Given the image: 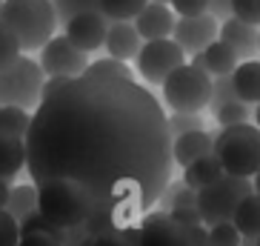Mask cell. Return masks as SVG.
Segmentation results:
<instances>
[{"mask_svg": "<svg viewBox=\"0 0 260 246\" xmlns=\"http://www.w3.org/2000/svg\"><path fill=\"white\" fill-rule=\"evenodd\" d=\"M23 140L35 186L63 177L89 192V235L138 226L172 180L166 115L135 77H72L40 100Z\"/></svg>", "mask_w": 260, "mask_h": 246, "instance_id": "1", "label": "cell"}, {"mask_svg": "<svg viewBox=\"0 0 260 246\" xmlns=\"http://www.w3.org/2000/svg\"><path fill=\"white\" fill-rule=\"evenodd\" d=\"M0 23L17 38L23 52H40L60 26L52 0H3Z\"/></svg>", "mask_w": 260, "mask_h": 246, "instance_id": "2", "label": "cell"}, {"mask_svg": "<svg viewBox=\"0 0 260 246\" xmlns=\"http://www.w3.org/2000/svg\"><path fill=\"white\" fill-rule=\"evenodd\" d=\"M38 209L57 226H80L94 212V203L80 183L75 180H46L38 183Z\"/></svg>", "mask_w": 260, "mask_h": 246, "instance_id": "3", "label": "cell"}, {"mask_svg": "<svg viewBox=\"0 0 260 246\" xmlns=\"http://www.w3.org/2000/svg\"><path fill=\"white\" fill-rule=\"evenodd\" d=\"M214 155L226 175L254 177L260 169V129L252 123L223 126L214 138Z\"/></svg>", "mask_w": 260, "mask_h": 246, "instance_id": "4", "label": "cell"}, {"mask_svg": "<svg viewBox=\"0 0 260 246\" xmlns=\"http://www.w3.org/2000/svg\"><path fill=\"white\" fill-rule=\"evenodd\" d=\"M163 100L172 112H200L212 100V75L194 63L177 66L163 80Z\"/></svg>", "mask_w": 260, "mask_h": 246, "instance_id": "5", "label": "cell"}, {"mask_svg": "<svg viewBox=\"0 0 260 246\" xmlns=\"http://www.w3.org/2000/svg\"><path fill=\"white\" fill-rule=\"evenodd\" d=\"M43 80H46V75L40 69V63L20 54L17 60L0 69V106L38 109Z\"/></svg>", "mask_w": 260, "mask_h": 246, "instance_id": "6", "label": "cell"}, {"mask_svg": "<svg viewBox=\"0 0 260 246\" xmlns=\"http://www.w3.org/2000/svg\"><path fill=\"white\" fill-rule=\"evenodd\" d=\"M249 192H254V186L249 177H237V175H223L214 183L198 189V212L200 221L212 226L220 221H232L235 218L237 203L246 198Z\"/></svg>", "mask_w": 260, "mask_h": 246, "instance_id": "7", "label": "cell"}, {"mask_svg": "<svg viewBox=\"0 0 260 246\" xmlns=\"http://www.w3.org/2000/svg\"><path fill=\"white\" fill-rule=\"evenodd\" d=\"M135 63H138V75L143 77L146 83L163 86V80H166L177 66L186 63V52L177 46L172 38L146 40L143 46H140L138 57H135Z\"/></svg>", "mask_w": 260, "mask_h": 246, "instance_id": "8", "label": "cell"}, {"mask_svg": "<svg viewBox=\"0 0 260 246\" xmlns=\"http://www.w3.org/2000/svg\"><path fill=\"white\" fill-rule=\"evenodd\" d=\"M38 63H40V69H43L46 77H52V75L77 77V75L86 72L89 57H86V52H80L66 35H54L46 46L40 49V60Z\"/></svg>", "mask_w": 260, "mask_h": 246, "instance_id": "9", "label": "cell"}, {"mask_svg": "<svg viewBox=\"0 0 260 246\" xmlns=\"http://www.w3.org/2000/svg\"><path fill=\"white\" fill-rule=\"evenodd\" d=\"M140 246H191L189 226L169 215V212H149L138 223Z\"/></svg>", "mask_w": 260, "mask_h": 246, "instance_id": "10", "label": "cell"}, {"mask_svg": "<svg viewBox=\"0 0 260 246\" xmlns=\"http://www.w3.org/2000/svg\"><path fill=\"white\" fill-rule=\"evenodd\" d=\"M217 29H220V23H217V17L212 12H203V15H194V17H177L175 29H172V40L186 54H198L212 40H217Z\"/></svg>", "mask_w": 260, "mask_h": 246, "instance_id": "11", "label": "cell"}, {"mask_svg": "<svg viewBox=\"0 0 260 246\" xmlns=\"http://www.w3.org/2000/svg\"><path fill=\"white\" fill-rule=\"evenodd\" d=\"M109 20L103 12H77L75 17H69V23L63 26V35L75 43L80 52H98L106 43V32H109Z\"/></svg>", "mask_w": 260, "mask_h": 246, "instance_id": "12", "label": "cell"}, {"mask_svg": "<svg viewBox=\"0 0 260 246\" xmlns=\"http://www.w3.org/2000/svg\"><path fill=\"white\" fill-rule=\"evenodd\" d=\"M135 29L143 40H160V38H172L175 29V12L169 3H157L149 0L135 17Z\"/></svg>", "mask_w": 260, "mask_h": 246, "instance_id": "13", "label": "cell"}, {"mask_svg": "<svg viewBox=\"0 0 260 246\" xmlns=\"http://www.w3.org/2000/svg\"><path fill=\"white\" fill-rule=\"evenodd\" d=\"M106 52L109 57H117V60H135L143 46V38L138 35L132 20H112L106 32Z\"/></svg>", "mask_w": 260, "mask_h": 246, "instance_id": "14", "label": "cell"}, {"mask_svg": "<svg viewBox=\"0 0 260 246\" xmlns=\"http://www.w3.org/2000/svg\"><path fill=\"white\" fill-rule=\"evenodd\" d=\"M217 38L223 43H229L240 60H252V54L257 52V29L252 23H246V20L226 17L220 23V29H217Z\"/></svg>", "mask_w": 260, "mask_h": 246, "instance_id": "15", "label": "cell"}, {"mask_svg": "<svg viewBox=\"0 0 260 246\" xmlns=\"http://www.w3.org/2000/svg\"><path fill=\"white\" fill-rule=\"evenodd\" d=\"M237 60H240V57L235 54V49H232L229 43H223L220 38L212 40L203 52L191 54V63H194V66H200V69H206L209 75H214V77L232 75V72L237 69Z\"/></svg>", "mask_w": 260, "mask_h": 246, "instance_id": "16", "label": "cell"}, {"mask_svg": "<svg viewBox=\"0 0 260 246\" xmlns=\"http://www.w3.org/2000/svg\"><path fill=\"white\" fill-rule=\"evenodd\" d=\"M212 152H214V138L206 129L186 132V135L172 138V158H175V163H180V166H189L191 161H198V158L212 155Z\"/></svg>", "mask_w": 260, "mask_h": 246, "instance_id": "17", "label": "cell"}, {"mask_svg": "<svg viewBox=\"0 0 260 246\" xmlns=\"http://www.w3.org/2000/svg\"><path fill=\"white\" fill-rule=\"evenodd\" d=\"M232 89L243 103H260V60H243L232 72Z\"/></svg>", "mask_w": 260, "mask_h": 246, "instance_id": "18", "label": "cell"}, {"mask_svg": "<svg viewBox=\"0 0 260 246\" xmlns=\"http://www.w3.org/2000/svg\"><path fill=\"white\" fill-rule=\"evenodd\" d=\"M226 172H223L220 161H217V155H203V158H198V161H191L189 166H183V183L189 186V189H203V186L214 183L217 177H223Z\"/></svg>", "mask_w": 260, "mask_h": 246, "instance_id": "19", "label": "cell"}, {"mask_svg": "<svg viewBox=\"0 0 260 246\" xmlns=\"http://www.w3.org/2000/svg\"><path fill=\"white\" fill-rule=\"evenodd\" d=\"M26 166V140L0 132V177H12Z\"/></svg>", "mask_w": 260, "mask_h": 246, "instance_id": "20", "label": "cell"}, {"mask_svg": "<svg viewBox=\"0 0 260 246\" xmlns=\"http://www.w3.org/2000/svg\"><path fill=\"white\" fill-rule=\"evenodd\" d=\"M232 223L237 226L240 238H260V195L257 192H249L235 209V218Z\"/></svg>", "mask_w": 260, "mask_h": 246, "instance_id": "21", "label": "cell"}, {"mask_svg": "<svg viewBox=\"0 0 260 246\" xmlns=\"http://www.w3.org/2000/svg\"><path fill=\"white\" fill-rule=\"evenodd\" d=\"M38 209V186L26 183V186H15L9 189V200H6V212L15 221H23L26 215H31Z\"/></svg>", "mask_w": 260, "mask_h": 246, "instance_id": "22", "label": "cell"}, {"mask_svg": "<svg viewBox=\"0 0 260 246\" xmlns=\"http://www.w3.org/2000/svg\"><path fill=\"white\" fill-rule=\"evenodd\" d=\"M29 123H31L29 109H20V106H0V132H3V135L26 138V132H29Z\"/></svg>", "mask_w": 260, "mask_h": 246, "instance_id": "23", "label": "cell"}, {"mask_svg": "<svg viewBox=\"0 0 260 246\" xmlns=\"http://www.w3.org/2000/svg\"><path fill=\"white\" fill-rule=\"evenodd\" d=\"M149 0H98L100 12L109 20H135L138 12L146 6Z\"/></svg>", "mask_w": 260, "mask_h": 246, "instance_id": "24", "label": "cell"}, {"mask_svg": "<svg viewBox=\"0 0 260 246\" xmlns=\"http://www.w3.org/2000/svg\"><path fill=\"white\" fill-rule=\"evenodd\" d=\"M249 103H243V100H237V98H232V100H226L223 106H217L214 109V117H217V123L220 126H237V123H249Z\"/></svg>", "mask_w": 260, "mask_h": 246, "instance_id": "25", "label": "cell"}, {"mask_svg": "<svg viewBox=\"0 0 260 246\" xmlns=\"http://www.w3.org/2000/svg\"><path fill=\"white\" fill-rule=\"evenodd\" d=\"M169 123V135L177 138V135H186V132H198V129H206V123L200 117V112H172L166 117Z\"/></svg>", "mask_w": 260, "mask_h": 246, "instance_id": "26", "label": "cell"}, {"mask_svg": "<svg viewBox=\"0 0 260 246\" xmlns=\"http://www.w3.org/2000/svg\"><path fill=\"white\" fill-rule=\"evenodd\" d=\"M52 6L60 26L69 23V17H75L77 12H100L98 0H52Z\"/></svg>", "mask_w": 260, "mask_h": 246, "instance_id": "27", "label": "cell"}, {"mask_svg": "<svg viewBox=\"0 0 260 246\" xmlns=\"http://www.w3.org/2000/svg\"><path fill=\"white\" fill-rule=\"evenodd\" d=\"M240 232L232 221H220L209 226V246H240Z\"/></svg>", "mask_w": 260, "mask_h": 246, "instance_id": "28", "label": "cell"}, {"mask_svg": "<svg viewBox=\"0 0 260 246\" xmlns=\"http://www.w3.org/2000/svg\"><path fill=\"white\" fill-rule=\"evenodd\" d=\"M86 72L92 75H115V77H132V69L126 66V60H117V57H100V60L89 63Z\"/></svg>", "mask_w": 260, "mask_h": 246, "instance_id": "29", "label": "cell"}, {"mask_svg": "<svg viewBox=\"0 0 260 246\" xmlns=\"http://www.w3.org/2000/svg\"><path fill=\"white\" fill-rule=\"evenodd\" d=\"M229 12L237 20L260 26V0H229Z\"/></svg>", "mask_w": 260, "mask_h": 246, "instance_id": "30", "label": "cell"}, {"mask_svg": "<svg viewBox=\"0 0 260 246\" xmlns=\"http://www.w3.org/2000/svg\"><path fill=\"white\" fill-rule=\"evenodd\" d=\"M20 54H23V49H20L17 38L3 23H0V69H3V66H9L12 60H17Z\"/></svg>", "mask_w": 260, "mask_h": 246, "instance_id": "31", "label": "cell"}, {"mask_svg": "<svg viewBox=\"0 0 260 246\" xmlns=\"http://www.w3.org/2000/svg\"><path fill=\"white\" fill-rule=\"evenodd\" d=\"M232 98H237L235 89H232V75L214 77V80H212V100H209V106L217 109V106H223V103L232 100Z\"/></svg>", "mask_w": 260, "mask_h": 246, "instance_id": "32", "label": "cell"}, {"mask_svg": "<svg viewBox=\"0 0 260 246\" xmlns=\"http://www.w3.org/2000/svg\"><path fill=\"white\" fill-rule=\"evenodd\" d=\"M169 6H172V12L180 15V17H194V15L209 12L212 0H169Z\"/></svg>", "mask_w": 260, "mask_h": 246, "instance_id": "33", "label": "cell"}, {"mask_svg": "<svg viewBox=\"0 0 260 246\" xmlns=\"http://www.w3.org/2000/svg\"><path fill=\"white\" fill-rule=\"evenodd\" d=\"M17 240H20L17 221L9 215L6 209H0V246H17Z\"/></svg>", "mask_w": 260, "mask_h": 246, "instance_id": "34", "label": "cell"}, {"mask_svg": "<svg viewBox=\"0 0 260 246\" xmlns=\"http://www.w3.org/2000/svg\"><path fill=\"white\" fill-rule=\"evenodd\" d=\"M169 215L175 218V221H180V223H183V226H198V223H203V221H200V212H198V206L169 209Z\"/></svg>", "mask_w": 260, "mask_h": 246, "instance_id": "35", "label": "cell"}, {"mask_svg": "<svg viewBox=\"0 0 260 246\" xmlns=\"http://www.w3.org/2000/svg\"><path fill=\"white\" fill-rule=\"evenodd\" d=\"M17 246H63L60 240H54L52 235H43V232H31V235H20Z\"/></svg>", "mask_w": 260, "mask_h": 246, "instance_id": "36", "label": "cell"}, {"mask_svg": "<svg viewBox=\"0 0 260 246\" xmlns=\"http://www.w3.org/2000/svg\"><path fill=\"white\" fill-rule=\"evenodd\" d=\"M92 246H129V240L123 238L120 232H103V235H94Z\"/></svg>", "mask_w": 260, "mask_h": 246, "instance_id": "37", "label": "cell"}, {"mask_svg": "<svg viewBox=\"0 0 260 246\" xmlns=\"http://www.w3.org/2000/svg\"><path fill=\"white\" fill-rule=\"evenodd\" d=\"M72 77H63V75H52V77H46L43 80V92H40V100L43 98H49V95H54L57 89H63V86L69 83Z\"/></svg>", "mask_w": 260, "mask_h": 246, "instance_id": "38", "label": "cell"}, {"mask_svg": "<svg viewBox=\"0 0 260 246\" xmlns=\"http://www.w3.org/2000/svg\"><path fill=\"white\" fill-rule=\"evenodd\" d=\"M189 238H191V246H209V232L203 229V223L189 226Z\"/></svg>", "mask_w": 260, "mask_h": 246, "instance_id": "39", "label": "cell"}, {"mask_svg": "<svg viewBox=\"0 0 260 246\" xmlns=\"http://www.w3.org/2000/svg\"><path fill=\"white\" fill-rule=\"evenodd\" d=\"M209 12H212V15L217 17V20H226V17H232V12H229V0H212Z\"/></svg>", "mask_w": 260, "mask_h": 246, "instance_id": "40", "label": "cell"}, {"mask_svg": "<svg viewBox=\"0 0 260 246\" xmlns=\"http://www.w3.org/2000/svg\"><path fill=\"white\" fill-rule=\"evenodd\" d=\"M6 200H9V180L0 177V209H6Z\"/></svg>", "mask_w": 260, "mask_h": 246, "instance_id": "41", "label": "cell"}, {"mask_svg": "<svg viewBox=\"0 0 260 246\" xmlns=\"http://www.w3.org/2000/svg\"><path fill=\"white\" fill-rule=\"evenodd\" d=\"M240 246H257V240H254V238H243V240H240Z\"/></svg>", "mask_w": 260, "mask_h": 246, "instance_id": "42", "label": "cell"}, {"mask_svg": "<svg viewBox=\"0 0 260 246\" xmlns=\"http://www.w3.org/2000/svg\"><path fill=\"white\" fill-rule=\"evenodd\" d=\"M254 192L260 195V169H257V175H254Z\"/></svg>", "mask_w": 260, "mask_h": 246, "instance_id": "43", "label": "cell"}, {"mask_svg": "<svg viewBox=\"0 0 260 246\" xmlns=\"http://www.w3.org/2000/svg\"><path fill=\"white\" fill-rule=\"evenodd\" d=\"M254 120H257V129H260V103H257V112H254Z\"/></svg>", "mask_w": 260, "mask_h": 246, "instance_id": "44", "label": "cell"}, {"mask_svg": "<svg viewBox=\"0 0 260 246\" xmlns=\"http://www.w3.org/2000/svg\"><path fill=\"white\" fill-rule=\"evenodd\" d=\"M257 52H260V32H257Z\"/></svg>", "mask_w": 260, "mask_h": 246, "instance_id": "45", "label": "cell"}, {"mask_svg": "<svg viewBox=\"0 0 260 246\" xmlns=\"http://www.w3.org/2000/svg\"><path fill=\"white\" fill-rule=\"evenodd\" d=\"M157 3H169V0H157Z\"/></svg>", "mask_w": 260, "mask_h": 246, "instance_id": "46", "label": "cell"}, {"mask_svg": "<svg viewBox=\"0 0 260 246\" xmlns=\"http://www.w3.org/2000/svg\"><path fill=\"white\" fill-rule=\"evenodd\" d=\"M257 246H260V238H257Z\"/></svg>", "mask_w": 260, "mask_h": 246, "instance_id": "47", "label": "cell"}, {"mask_svg": "<svg viewBox=\"0 0 260 246\" xmlns=\"http://www.w3.org/2000/svg\"><path fill=\"white\" fill-rule=\"evenodd\" d=\"M0 3H3V0H0Z\"/></svg>", "mask_w": 260, "mask_h": 246, "instance_id": "48", "label": "cell"}]
</instances>
